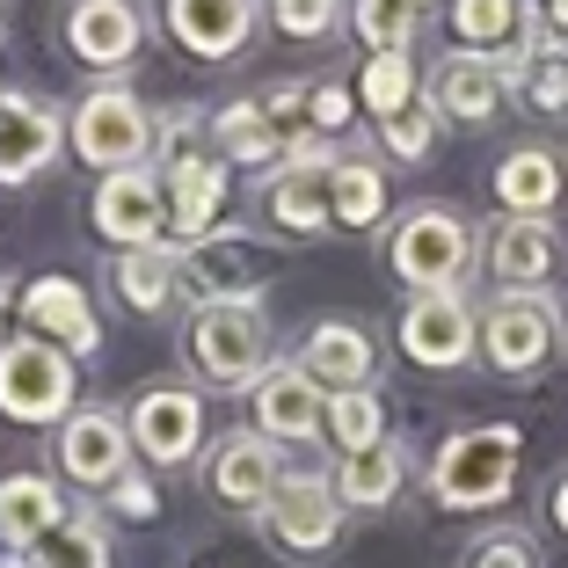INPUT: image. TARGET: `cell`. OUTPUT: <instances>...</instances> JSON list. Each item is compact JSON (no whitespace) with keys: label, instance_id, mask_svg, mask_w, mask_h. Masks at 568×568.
Returning a JSON list of instances; mask_svg holds the SVG:
<instances>
[{"label":"cell","instance_id":"cell-1","mask_svg":"<svg viewBox=\"0 0 568 568\" xmlns=\"http://www.w3.org/2000/svg\"><path fill=\"white\" fill-rule=\"evenodd\" d=\"M277 335H270V306L263 292H234V300H204L197 314H190L183 328V357L190 372H197L204 386H255L270 365H277V351H270Z\"/></svg>","mask_w":568,"mask_h":568},{"label":"cell","instance_id":"cell-2","mask_svg":"<svg viewBox=\"0 0 568 568\" xmlns=\"http://www.w3.org/2000/svg\"><path fill=\"white\" fill-rule=\"evenodd\" d=\"M518 423H474V430H452L430 459V496L437 510H496L510 488H518Z\"/></svg>","mask_w":568,"mask_h":568},{"label":"cell","instance_id":"cell-3","mask_svg":"<svg viewBox=\"0 0 568 568\" xmlns=\"http://www.w3.org/2000/svg\"><path fill=\"white\" fill-rule=\"evenodd\" d=\"M386 263L408 292H467L474 270V219L452 204H408L402 226L386 234Z\"/></svg>","mask_w":568,"mask_h":568},{"label":"cell","instance_id":"cell-4","mask_svg":"<svg viewBox=\"0 0 568 568\" xmlns=\"http://www.w3.org/2000/svg\"><path fill=\"white\" fill-rule=\"evenodd\" d=\"M73 394H81V372L59 343L44 335H8L0 343V416L30 423V430H51V423L73 416Z\"/></svg>","mask_w":568,"mask_h":568},{"label":"cell","instance_id":"cell-5","mask_svg":"<svg viewBox=\"0 0 568 568\" xmlns=\"http://www.w3.org/2000/svg\"><path fill=\"white\" fill-rule=\"evenodd\" d=\"M153 132H161V124H153V110L124 81L88 88V95L67 110V146L81 153L88 168H102V175H118V168H146Z\"/></svg>","mask_w":568,"mask_h":568},{"label":"cell","instance_id":"cell-6","mask_svg":"<svg viewBox=\"0 0 568 568\" xmlns=\"http://www.w3.org/2000/svg\"><path fill=\"white\" fill-rule=\"evenodd\" d=\"M561 343V314L547 292H496L481 306V365L503 379H532Z\"/></svg>","mask_w":568,"mask_h":568},{"label":"cell","instance_id":"cell-7","mask_svg":"<svg viewBox=\"0 0 568 568\" xmlns=\"http://www.w3.org/2000/svg\"><path fill=\"white\" fill-rule=\"evenodd\" d=\"M263 539L277 554H300V561H321V554L343 539V503H335V481L328 474H284L277 496L255 510Z\"/></svg>","mask_w":568,"mask_h":568},{"label":"cell","instance_id":"cell-8","mask_svg":"<svg viewBox=\"0 0 568 568\" xmlns=\"http://www.w3.org/2000/svg\"><path fill=\"white\" fill-rule=\"evenodd\" d=\"M402 357L423 372H459L467 357H481V314L467 306V292H408Z\"/></svg>","mask_w":568,"mask_h":568},{"label":"cell","instance_id":"cell-9","mask_svg":"<svg viewBox=\"0 0 568 568\" xmlns=\"http://www.w3.org/2000/svg\"><path fill=\"white\" fill-rule=\"evenodd\" d=\"M124 430H132V452L146 467H183L190 452L204 445V402L197 386H175V379H153L132 394L124 408Z\"/></svg>","mask_w":568,"mask_h":568},{"label":"cell","instance_id":"cell-10","mask_svg":"<svg viewBox=\"0 0 568 568\" xmlns=\"http://www.w3.org/2000/svg\"><path fill=\"white\" fill-rule=\"evenodd\" d=\"M88 219H95L102 241H118L124 248H161L168 241V190L153 168H118V175H102L95 197H88Z\"/></svg>","mask_w":568,"mask_h":568},{"label":"cell","instance_id":"cell-11","mask_svg":"<svg viewBox=\"0 0 568 568\" xmlns=\"http://www.w3.org/2000/svg\"><path fill=\"white\" fill-rule=\"evenodd\" d=\"M510 88H518V67H510V59H496V51H452V59L430 67L423 102H430L445 124H488Z\"/></svg>","mask_w":568,"mask_h":568},{"label":"cell","instance_id":"cell-12","mask_svg":"<svg viewBox=\"0 0 568 568\" xmlns=\"http://www.w3.org/2000/svg\"><path fill=\"white\" fill-rule=\"evenodd\" d=\"M248 408H255V437H270L277 452L328 437V394H321V386L306 379L292 357H284V365H270L263 379L248 386Z\"/></svg>","mask_w":568,"mask_h":568},{"label":"cell","instance_id":"cell-13","mask_svg":"<svg viewBox=\"0 0 568 568\" xmlns=\"http://www.w3.org/2000/svg\"><path fill=\"white\" fill-rule=\"evenodd\" d=\"M59 467H67L73 488H110L132 474V430H124L118 408H73L59 423Z\"/></svg>","mask_w":568,"mask_h":568},{"label":"cell","instance_id":"cell-14","mask_svg":"<svg viewBox=\"0 0 568 568\" xmlns=\"http://www.w3.org/2000/svg\"><path fill=\"white\" fill-rule=\"evenodd\" d=\"M67 146V118L44 95H8L0 88V190H22L30 175H44Z\"/></svg>","mask_w":568,"mask_h":568},{"label":"cell","instance_id":"cell-15","mask_svg":"<svg viewBox=\"0 0 568 568\" xmlns=\"http://www.w3.org/2000/svg\"><path fill=\"white\" fill-rule=\"evenodd\" d=\"M67 44L81 67L95 73H124L146 44V16H139V0H73L67 8Z\"/></svg>","mask_w":568,"mask_h":568},{"label":"cell","instance_id":"cell-16","mask_svg":"<svg viewBox=\"0 0 568 568\" xmlns=\"http://www.w3.org/2000/svg\"><path fill=\"white\" fill-rule=\"evenodd\" d=\"M204 481H212L219 503H234V510H263V503L277 496V481H284V459H277L270 437L226 430L212 445V459H204Z\"/></svg>","mask_w":568,"mask_h":568},{"label":"cell","instance_id":"cell-17","mask_svg":"<svg viewBox=\"0 0 568 568\" xmlns=\"http://www.w3.org/2000/svg\"><path fill=\"white\" fill-rule=\"evenodd\" d=\"M263 22V0H168V37L190 59H241Z\"/></svg>","mask_w":568,"mask_h":568},{"label":"cell","instance_id":"cell-18","mask_svg":"<svg viewBox=\"0 0 568 568\" xmlns=\"http://www.w3.org/2000/svg\"><path fill=\"white\" fill-rule=\"evenodd\" d=\"M22 328L44 335V343H59L67 357H95L102 351V321H95V306H88V292L73 277L22 284Z\"/></svg>","mask_w":568,"mask_h":568},{"label":"cell","instance_id":"cell-19","mask_svg":"<svg viewBox=\"0 0 568 568\" xmlns=\"http://www.w3.org/2000/svg\"><path fill=\"white\" fill-rule=\"evenodd\" d=\"M292 365H300L321 394H351V386H372L379 343H372V328H357V321H314Z\"/></svg>","mask_w":568,"mask_h":568},{"label":"cell","instance_id":"cell-20","mask_svg":"<svg viewBox=\"0 0 568 568\" xmlns=\"http://www.w3.org/2000/svg\"><path fill=\"white\" fill-rule=\"evenodd\" d=\"M561 263V234H554V219H496V234H488V277L503 292H539Z\"/></svg>","mask_w":568,"mask_h":568},{"label":"cell","instance_id":"cell-21","mask_svg":"<svg viewBox=\"0 0 568 568\" xmlns=\"http://www.w3.org/2000/svg\"><path fill=\"white\" fill-rule=\"evenodd\" d=\"M219 212H226V161L219 153L168 168V234L197 248V241L219 234Z\"/></svg>","mask_w":568,"mask_h":568},{"label":"cell","instance_id":"cell-22","mask_svg":"<svg viewBox=\"0 0 568 568\" xmlns=\"http://www.w3.org/2000/svg\"><path fill=\"white\" fill-rule=\"evenodd\" d=\"M561 161H554L547 146H510L496 161V204L503 219H554V204H561Z\"/></svg>","mask_w":568,"mask_h":568},{"label":"cell","instance_id":"cell-23","mask_svg":"<svg viewBox=\"0 0 568 568\" xmlns=\"http://www.w3.org/2000/svg\"><path fill=\"white\" fill-rule=\"evenodd\" d=\"M386 197H394V190H386V161H379V153H335V168H328V212H335L343 234L379 226Z\"/></svg>","mask_w":568,"mask_h":568},{"label":"cell","instance_id":"cell-24","mask_svg":"<svg viewBox=\"0 0 568 568\" xmlns=\"http://www.w3.org/2000/svg\"><path fill=\"white\" fill-rule=\"evenodd\" d=\"M263 212L284 234H335L328 212V168H270L263 175Z\"/></svg>","mask_w":568,"mask_h":568},{"label":"cell","instance_id":"cell-25","mask_svg":"<svg viewBox=\"0 0 568 568\" xmlns=\"http://www.w3.org/2000/svg\"><path fill=\"white\" fill-rule=\"evenodd\" d=\"M59 518H67V496L51 488V474H8L0 481V547L30 554Z\"/></svg>","mask_w":568,"mask_h":568},{"label":"cell","instance_id":"cell-26","mask_svg":"<svg viewBox=\"0 0 568 568\" xmlns=\"http://www.w3.org/2000/svg\"><path fill=\"white\" fill-rule=\"evenodd\" d=\"M212 146L226 168H277L284 161V124L263 118V102H226V110H212Z\"/></svg>","mask_w":568,"mask_h":568},{"label":"cell","instance_id":"cell-27","mask_svg":"<svg viewBox=\"0 0 568 568\" xmlns=\"http://www.w3.org/2000/svg\"><path fill=\"white\" fill-rule=\"evenodd\" d=\"M328 481H335V503H351V510H386V503L402 496V481H408V445L386 437V445H372V452H351Z\"/></svg>","mask_w":568,"mask_h":568},{"label":"cell","instance_id":"cell-28","mask_svg":"<svg viewBox=\"0 0 568 568\" xmlns=\"http://www.w3.org/2000/svg\"><path fill=\"white\" fill-rule=\"evenodd\" d=\"M110 284H118V300L132 314H168V306L183 300V255H168V241L161 248H124Z\"/></svg>","mask_w":568,"mask_h":568},{"label":"cell","instance_id":"cell-29","mask_svg":"<svg viewBox=\"0 0 568 568\" xmlns=\"http://www.w3.org/2000/svg\"><path fill=\"white\" fill-rule=\"evenodd\" d=\"M452 37L467 51H496L503 59V44L532 37V8L525 0H452Z\"/></svg>","mask_w":568,"mask_h":568},{"label":"cell","instance_id":"cell-30","mask_svg":"<svg viewBox=\"0 0 568 568\" xmlns=\"http://www.w3.org/2000/svg\"><path fill=\"white\" fill-rule=\"evenodd\" d=\"M22 568H110L102 518H95V510H67V518H59L30 554H22Z\"/></svg>","mask_w":568,"mask_h":568},{"label":"cell","instance_id":"cell-31","mask_svg":"<svg viewBox=\"0 0 568 568\" xmlns=\"http://www.w3.org/2000/svg\"><path fill=\"white\" fill-rule=\"evenodd\" d=\"M510 67H518V95L532 102V110H568V44L561 37H525V51L518 59H510Z\"/></svg>","mask_w":568,"mask_h":568},{"label":"cell","instance_id":"cell-32","mask_svg":"<svg viewBox=\"0 0 568 568\" xmlns=\"http://www.w3.org/2000/svg\"><path fill=\"white\" fill-rule=\"evenodd\" d=\"M328 445L351 459V452L386 445V402L379 386H351V394H328Z\"/></svg>","mask_w":568,"mask_h":568},{"label":"cell","instance_id":"cell-33","mask_svg":"<svg viewBox=\"0 0 568 568\" xmlns=\"http://www.w3.org/2000/svg\"><path fill=\"white\" fill-rule=\"evenodd\" d=\"M416 59H408V51H372L365 59V73H357V102H365L372 118H402L408 102H416Z\"/></svg>","mask_w":568,"mask_h":568},{"label":"cell","instance_id":"cell-34","mask_svg":"<svg viewBox=\"0 0 568 568\" xmlns=\"http://www.w3.org/2000/svg\"><path fill=\"white\" fill-rule=\"evenodd\" d=\"M183 292H197V306H204V300H234V292H255V284H248V263H241L234 248L197 241V248L183 255Z\"/></svg>","mask_w":568,"mask_h":568},{"label":"cell","instance_id":"cell-35","mask_svg":"<svg viewBox=\"0 0 568 568\" xmlns=\"http://www.w3.org/2000/svg\"><path fill=\"white\" fill-rule=\"evenodd\" d=\"M351 30L365 51H408L416 44V8H402V0H351Z\"/></svg>","mask_w":568,"mask_h":568},{"label":"cell","instance_id":"cell-36","mask_svg":"<svg viewBox=\"0 0 568 568\" xmlns=\"http://www.w3.org/2000/svg\"><path fill=\"white\" fill-rule=\"evenodd\" d=\"M437 124H445V118H437L430 102H408L402 118L379 124V153H394V161H430V153H437Z\"/></svg>","mask_w":568,"mask_h":568},{"label":"cell","instance_id":"cell-37","mask_svg":"<svg viewBox=\"0 0 568 568\" xmlns=\"http://www.w3.org/2000/svg\"><path fill=\"white\" fill-rule=\"evenodd\" d=\"M459 568H539V547L518 532V525H488V532L467 547Z\"/></svg>","mask_w":568,"mask_h":568},{"label":"cell","instance_id":"cell-38","mask_svg":"<svg viewBox=\"0 0 568 568\" xmlns=\"http://www.w3.org/2000/svg\"><path fill=\"white\" fill-rule=\"evenodd\" d=\"M270 22H277L284 37H300V44H314V37L335 30V16H343V0H263Z\"/></svg>","mask_w":568,"mask_h":568},{"label":"cell","instance_id":"cell-39","mask_svg":"<svg viewBox=\"0 0 568 568\" xmlns=\"http://www.w3.org/2000/svg\"><path fill=\"white\" fill-rule=\"evenodd\" d=\"M306 118H314L321 139H335L343 124H351V88H343V81H321L314 95H306Z\"/></svg>","mask_w":568,"mask_h":568},{"label":"cell","instance_id":"cell-40","mask_svg":"<svg viewBox=\"0 0 568 568\" xmlns=\"http://www.w3.org/2000/svg\"><path fill=\"white\" fill-rule=\"evenodd\" d=\"M306 95H314V88H300V81H277L270 95H255V102H263V118H270V124H292V118L306 110Z\"/></svg>","mask_w":568,"mask_h":568},{"label":"cell","instance_id":"cell-41","mask_svg":"<svg viewBox=\"0 0 568 568\" xmlns=\"http://www.w3.org/2000/svg\"><path fill=\"white\" fill-rule=\"evenodd\" d=\"M110 510H124V518H153V481H146V474H124V481L110 488Z\"/></svg>","mask_w":568,"mask_h":568},{"label":"cell","instance_id":"cell-42","mask_svg":"<svg viewBox=\"0 0 568 568\" xmlns=\"http://www.w3.org/2000/svg\"><path fill=\"white\" fill-rule=\"evenodd\" d=\"M22 314V292H16V277H0V343H8V321Z\"/></svg>","mask_w":568,"mask_h":568},{"label":"cell","instance_id":"cell-43","mask_svg":"<svg viewBox=\"0 0 568 568\" xmlns=\"http://www.w3.org/2000/svg\"><path fill=\"white\" fill-rule=\"evenodd\" d=\"M547 518H554V532H568V474L554 481V503H547Z\"/></svg>","mask_w":568,"mask_h":568},{"label":"cell","instance_id":"cell-44","mask_svg":"<svg viewBox=\"0 0 568 568\" xmlns=\"http://www.w3.org/2000/svg\"><path fill=\"white\" fill-rule=\"evenodd\" d=\"M547 16H554V30L568 37V0H547Z\"/></svg>","mask_w":568,"mask_h":568},{"label":"cell","instance_id":"cell-45","mask_svg":"<svg viewBox=\"0 0 568 568\" xmlns=\"http://www.w3.org/2000/svg\"><path fill=\"white\" fill-rule=\"evenodd\" d=\"M402 8H416V16H423V8H437V0H402Z\"/></svg>","mask_w":568,"mask_h":568},{"label":"cell","instance_id":"cell-46","mask_svg":"<svg viewBox=\"0 0 568 568\" xmlns=\"http://www.w3.org/2000/svg\"><path fill=\"white\" fill-rule=\"evenodd\" d=\"M0 568H22V561H0Z\"/></svg>","mask_w":568,"mask_h":568}]
</instances>
